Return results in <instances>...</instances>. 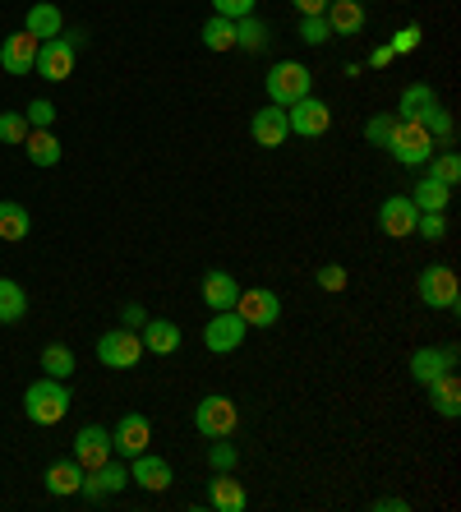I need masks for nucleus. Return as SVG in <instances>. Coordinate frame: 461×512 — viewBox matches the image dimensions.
I'll list each match as a JSON object with an SVG mask.
<instances>
[{
  "instance_id": "1",
  "label": "nucleus",
  "mask_w": 461,
  "mask_h": 512,
  "mask_svg": "<svg viewBox=\"0 0 461 512\" xmlns=\"http://www.w3.org/2000/svg\"><path fill=\"white\" fill-rule=\"evenodd\" d=\"M397 116H402V120H420L434 139L452 143V116L443 111V102L434 97V88H429V84H406L402 88V102H397Z\"/></svg>"
},
{
  "instance_id": "2",
  "label": "nucleus",
  "mask_w": 461,
  "mask_h": 512,
  "mask_svg": "<svg viewBox=\"0 0 461 512\" xmlns=\"http://www.w3.org/2000/svg\"><path fill=\"white\" fill-rule=\"evenodd\" d=\"M24 411L33 425H60L65 411H70V388H65V379H47V374H42L37 383H28Z\"/></svg>"
},
{
  "instance_id": "3",
  "label": "nucleus",
  "mask_w": 461,
  "mask_h": 512,
  "mask_svg": "<svg viewBox=\"0 0 461 512\" xmlns=\"http://www.w3.org/2000/svg\"><path fill=\"white\" fill-rule=\"evenodd\" d=\"M263 88H268V102L272 107H291V102H300V97H309V88H314V74H309V65H300V60H277L268 70V79H263Z\"/></svg>"
},
{
  "instance_id": "4",
  "label": "nucleus",
  "mask_w": 461,
  "mask_h": 512,
  "mask_svg": "<svg viewBox=\"0 0 461 512\" xmlns=\"http://www.w3.org/2000/svg\"><path fill=\"white\" fill-rule=\"evenodd\" d=\"M388 153L402 162V167H425L429 157H434V134L420 125V120H402L392 125V139H388Z\"/></svg>"
},
{
  "instance_id": "5",
  "label": "nucleus",
  "mask_w": 461,
  "mask_h": 512,
  "mask_svg": "<svg viewBox=\"0 0 461 512\" xmlns=\"http://www.w3.org/2000/svg\"><path fill=\"white\" fill-rule=\"evenodd\" d=\"M83 47V33H60V37H47L42 47H37V65L33 70L47 79V84H65L74 74V51Z\"/></svg>"
},
{
  "instance_id": "6",
  "label": "nucleus",
  "mask_w": 461,
  "mask_h": 512,
  "mask_svg": "<svg viewBox=\"0 0 461 512\" xmlns=\"http://www.w3.org/2000/svg\"><path fill=\"white\" fill-rule=\"evenodd\" d=\"M236 425H240V411L226 393H208L194 406V429H199L203 439H231Z\"/></svg>"
},
{
  "instance_id": "7",
  "label": "nucleus",
  "mask_w": 461,
  "mask_h": 512,
  "mask_svg": "<svg viewBox=\"0 0 461 512\" xmlns=\"http://www.w3.org/2000/svg\"><path fill=\"white\" fill-rule=\"evenodd\" d=\"M420 300H425L429 310H457L461 305V286H457V273L452 268H443V263H429L425 273H420Z\"/></svg>"
},
{
  "instance_id": "8",
  "label": "nucleus",
  "mask_w": 461,
  "mask_h": 512,
  "mask_svg": "<svg viewBox=\"0 0 461 512\" xmlns=\"http://www.w3.org/2000/svg\"><path fill=\"white\" fill-rule=\"evenodd\" d=\"M139 356H143V342L134 328H116V333L97 337V360H102L107 370H134Z\"/></svg>"
},
{
  "instance_id": "9",
  "label": "nucleus",
  "mask_w": 461,
  "mask_h": 512,
  "mask_svg": "<svg viewBox=\"0 0 461 512\" xmlns=\"http://www.w3.org/2000/svg\"><path fill=\"white\" fill-rule=\"evenodd\" d=\"M245 333H249V323L240 319L236 310H217L213 319H208V328H203V346H208L213 356H231V351H240Z\"/></svg>"
},
{
  "instance_id": "10",
  "label": "nucleus",
  "mask_w": 461,
  "mask_h": 512,
  "mask_svg": "<svg viewBox=\"0 0 461 512\" xmlns=\"http://www.w3.org/2000/svg\"><path fill=\"white\" fill-rule=\"evenodd\" d=\"M236 314L249 328H272V323L282 319V300H277V291H268V286H249V291L240 286Z\"/></svg>"
},
{
  "instance_id": "11",
  "label": "nucleus",
  "mask_w": 461,
  "mask_h": 512,
  "mask_svg": "<svg viewBox=\"0 0 461 512\" xmlns=\"http://www.w3.org/2000/svg\"><path fill=\"white\" fill-rule=\"evenodd\" d=\"M328 125H332V111L319 97H300V102L286 107V130L300 134V139H319V134H328Z\"/></svg>"
},
{
  "instance_id": "12",
  "label": "nucleus",
  "mask_w": 461,
  "mask_h": 512,
  "mask_svg": "<svg viewBox=\"0 0 461 512\" xmlns=\"http://www.w3.org/2000/svg\"><path fill=\"white\" fill-rule=\"evenodd\" d=\"M148 443H153V425H148V416H139V411L120 416V425L111 429V453H120V457L148 453Z\"/></svg>"
},
{
  "instance_id": "13",
  "label": "nucleus",
  "mask_w": 461,
  "mask_h": 512,
  "mask_svg": "<svg viewBox=\"0 0 461 512\" xmlns=\"http://www.w3.org/2000/svg\"><path fill=\"white\" fill-rule=\"evenodd\" d=\"M415 217H420V208L411 203V194H392L379 208V231L392 240H406V236H415Z\"/></svg>"
},
{
  "instance_id": "14",
  "label": "nucleus",
  "mask_w": 461,
  "mask_h": 512,
  "mask_svg": "<svg viewBox=\"0 0 461 512\" xmlns=\"http://www.w3.org/2000/svg\"><path fill=\"white\" fill-rule=\"evenodd\" d=\"M125 485H130V471H125L120 462H102V466H93V471H83L79 494L88 503H102L107 494H120Z\"/></svg>"
},
{
  "instance_id": "15",
  "label": "nucleus",
  "mask_w": 461,
  "mask_h": 512,
  "mask_svg": "<svg viewBox=\"0 0 461 512\" xmlns=\"http://www.w3.org/2000/svg\"><path fill=\"white\" fill-rule=\"evenodd\" d=\"M74 462H79L83 471H93V466L111 462V429L83 425L79 434H74Z\"/></svg>"
},
{
  "instance_id": "16",
  "label": "nucleus",
  "mask_w": 461,
  "mask_h": 512,
  "mask_svg": "<svg viewBox=\"0 0 461 512\" xmlns=\"http://www.w3.org/2000/svg\"><path fill=\"white\" fill-rule=\"evenodd\" d=\"M443 370H457V346H420L411 356V379L434 383Z\"/></svg>"
},
{
  "instance_id": "17",
  "label": "nucleus",
  "mask_w": 461,
  "mask_h": 512,
  "mask_svg": "<svg viewBox=\"0 0 461 512\" xmlns=\"http://www.w3.org/2000/svg\"><path fill=\"white\" fill-rule=\"evenodd\" d=\"M323 19H328L332 37H360L369 24V14L360 0H328V10H323Z\"/></svg>"
},
{
  "instance_id": "18",
  "label": "nucleus",
  "mask_w": 461,
  "mask_h": 512,
  "mask_svg": "<svg viewBox=\"0 0 461 512\" xmlns=\"http://www.w3.org/2000/svg\"><path fill=\"white\" fill-rule=\"evenodd\" d=\"M37 47H42V42L19 28V33H10L5 42H0V65H5L10 74H28L37 65Z\"/></svg>"
},
{
  "instance_id": "19",
  "label": "nucleus",
  "mask_w": 461,
  "mask_h": 512,
  "mask_svg": "<svg viewBox=\"0 0 461 512\" xmlns=\"http://www.w3.org/2000/svg\"><path fill=\"white\" fill-rule=\"evenodd\" d=\"M249 134H254V143H259V148H282L286 143V111L282 107H263V111H254V116H249Z\"/></svg>"
},
{
  "instance_id": "20",
  "label": "nucleus",
  "mask_w": 461,
  "mask_h": 512,
  "mask_svg": "<svg viewBox=\"0 0 461 512\" xmlns=\"http://www.w3.org/2000/svg\"><path fill=\"white\" fill-rule=\"evenodd\" d=\"M236 296H240V282L226 268H213V273H203V305L208 310H236Z\"/></svg>"
},
{
  "instance_id": "21",
  "label": "nucleus",
  "mask_w": 461,
  "mask_h": 512,
  "mask_svg": "<svg viewBox=\"0 0 461 512\" xmlns=\"http://www.w3.org/2000/svg\"><path fill=\"white\" fill-rule=\"evenodd\" d=\"M171 462L166 457H153V453H139V457H130V485H143V489H166L171 485Z\"/></svg>"
},
{
  "instance_id": "22",
  "label": "nucleus",
  "mask_w": 461,
  "mask_h": 512,
  "mask_svg": "<svg viewBox=\"0 0 461 512\" xmlns=\"http://www.w3.org/2000/svg\"><path fill=\"white\" fill-rule=\"evenodd\" d=\"M425 388H429V406H434L443 420L461 416V383H457V374L452 370H443L434 383H425Z\"/></svg>"
},
{
  "instance_id": "23",
  "label": "nucleus",
  "mask_w": 461,
  "mask_h": 512,
  "mask_svg": "<svg viewBox=\"0 0 461 512\" xmlns=\"http://www.w3.org/2000/svg\"><path fill=\"white\" fill-rule=\"evenodd\" d=\"M139 342H143V351H153V356H171V351H180V328L171 319H148L139 328Z\"/></svg>"
},
{
  "instance_id": "24",
  "label": "nucleus",
  "mask_w": 461,
  "mask_h": 512,
  "mask_svg": "<svg viewBox=\"0 0 461 512\" xmlns=\"http://www.w3.org/2000/svg\"><path fill=\"white\" fill-rule=\"evenodd\" d=\"M208 503H213L217 512H245V485H240L231 471H217L213 480H208Z\"/></svg>"
},
{
  "instance_id": "25",
  "label": "nucleus",
  "mask_w": 461,
  "mask_h": 512,
  "mask_svg": "<svg viewBox=\"0 0 461 512\" xmlns=\"http://www.w3.org/2000/svg\"><path fill=\"white\" fill-rule=\"evenodd\" d=\"M24 33H33L37 42H47V37H60V33H65V14H60L51 0H37V5H28Z\"/></svg>"
},
{
  "instance_id": "26",
  "label": "nucleus",
  "mask_w": 461,
  "mask_h": 512,
  "mask_svg": "<svg viewBox=\"0 0 461 512\" xmlns=\"http://www.w3.org/2000/svg\"><path fill=\"white\" fill-rule=\"evenodd\" d=\"M411 203L420 208V213H443L452 203V185H443L438 176H425V180H415V190H411Z\"/></svg>"
},
{
  "instance_id": "27",
  "label": "nucleus",
  "mask_w": 461,
  "mask_h": 512,
  "mask_svg": "<svg viewBox=\"0 0 461 512\" xmlns=\"http://www.w3.org/2000/svg\"><path fill=\"white\" fill-rule=\"evenodd\" d=\"M28 231H33V217H28L24 203L0 199V240H10V245H19V240H28Z\"/></svg>"
},
{
  "instance_id": "28",
  "label": "nucleus",
  "mask_w": 461,
  "mask_h": 512,
  "mask_svg": "<svg viewBox=\"0 0 461 512\" xmlns=\"http://www.w3.org/2000/svg\"><path fill=\"white\" fill-rule=\"evenodd\" d=\"M268 42H272V28L263 24L259 14H245V19H236V51L259 56V51H268Z\"/></svg>"
},
{
  "instance_id": "29",
  "label": "nucleus",
  "mask_w": 461,
  "mask_h": 512,
  "mask_svg": "<svg viewBox=\"0 0 461 512\" xmlns=\"http://www.w3.org/2000/svg\"><path fill=\"white\" fill-rule=\"evenodd\" d=\"M19 148L28 153V162H33V167H56V162H60V139L51 130H28V139L19 143Z\"/></svg>"
},
{
  "instance_id": "30",
  "label": "nucleus",
  "mask_w": 461,
  "mask_h": 512,
  "mask_svg": "<svg viewBox=\"0 0 461 512\" xmlns=\"http://www.w3.org/2000/svg\"><path fill=\"white\" fill-rule=\"evenodd\" d=\"M79 485H83V466L74 462V457H70V462H56V466L47 471V494H51V499L79 494Z\"/></svg>"
},
{
  "instance_id": "31",
  "label": "nucleus",
  "mask_w": 461,
  "mask_h": 512,
  "mask_svg": "<svg viewBox=\"0 0 461 512\" xmlns=\"http://www.w3.org/2000/svg\"><path fill=\"white\" fill-rule=\"evenodd\" d=\"M28 314V291L14 277H0V323H19Z\"/></svg>"
},
{
  "instance_id": "32",
  "label": "nucleus",
  "mask_w": 461,
  "mask_h": 512,
  "mask_svg": "<svg viewBox=\"0 0 461 512\" xmlns=\"http://www.w3.org/2000/svg\"><path fill=\"white\" fill-rule=\"evenodd\" d=\"M203 47L208 51H236V19L213 14V19L203 24Z\"/></svg>"
},
{
  "instance_id": "33",
  "label": "nucleus",
  "mask_w": 461,
  "mask_h": 512,
  "mask_svg": "<svg viewBox=\"0 0 461 512\" xmlns=\"http://www.w3.org/2000/svg\"><path fill=\"white\" fill-rule=\"evenodd\" d=\"M74 365H79V360H74V351H70V346L51 342L47 351H42V374H47V379H65V383H70Z\"/></svg>"
},
{
  "instance_id": "34",
  "label": "nucleus",
  "mask_w": 461,
  "mask_h": 512,
  "mask_svg": "<svg viewBox=\"0 0 461 512\" xmlns=\"http://www.w3.org/2000/svg\"><path fill=\"white\" fill-rule=\"evenodd\" d=\"M296 33H300V42H309V47H323V42H332V28H328V19H323V14H305Z\"/></svg>"
},
{
  "instance_id": "35",
  "label": "nucleus",
  "mask_w": 461,
  "mask_h": 512,
  "mask_svg": "<svg viewBox=\"0 0 461 512\" xmlns=\"http://www.w3.org/2000/svg\"><path fill=\"white\" fill-rule=\"evenodd\" d=\"M429 167H434L429 176H438L443 185H457V180H461V157H457V153H438V157H429Z\"/></svg>"
},
{
  "instance_id": "36",
  "label": "nucleus",
  "mask_w": 461,
  "mask_h": 512,
  "mask_svg": "<svg viewBox=\"0 0 461 512\" xmlns=\"http://www.w3.org/2000/svg\"><path fill=\"white\" fill-rule=\"evenodd\" d=\"M208 462H213V471H236L240 453L226 439H208Z\"/></svg>"
},
{
  "instance_id": "37",
  "label": "nucleus",
  "mask_w": 461,
  "mask_h": 512,
  "mask_svg": "<svg viewBox=\"0 0 461 512\" xmlns=\"http://www.w3.org/2000/svg\"><path fill=\"white\" fill-rule=\"evenodd\" d=\"M24 120H28V130H51L56 125V107H51L47 97H37V102H28Z\"/></svg>"
},
{
  "instance_id": "38",
  "label": "nucleus",
  "mask_w": 461,
  "mask_h": 512,
  "mask_svg": "<svg viewBox=\"0 0 461 512\" xmlns=\"http://www.w3.org/2000/svg\"><path fill=\"white\" fill-rule=\"evenodd\" d=\"M24 139H28L24 111H5V116H0V143H24Z\"/></svg>"
},
{
  "instance_id": "39",
  "label": "nucleus",
  "mask_w": 461,
  "mask_h": 512,
  "mask_svg": "<svg viewBox=\"0 0 461 512\" xmlns=\"http://www.w3.org/2000/svg\"><path fill=\"white\" fill-rule=\"evenodd\" d=\"M415 236L443 240V236H448V217H443V213H420V217H415Z\"/></svg>"
},
{
  "instance_id": "40",
  "label": "nucleus",
  "mask_w": 461,
  "mask_h": 512,
  "mask_svg": "<svg viewBox=\"0 0 461 512\" xmlns=\"http://www.w3.org/2000/svg\"><path fill=\"white\" fill-rule=\"evenodd\" d=\"M392 125H397V116H374V120L365 125V139H369V143H379V148H388Z\"/></svg>"
},
{
  "instance_id": "41",
  "label": "nucleus",
  "mask_w": 461,
  "mask_h": 512,
  "mask_svg": "<svg viewBox=\"0 0 461 512\" xmlns=\"http://www.w3.org/2000/svg\"><path fill=\"white\" fill-rule=\"evenodd\" d=\"M213 14H222V19H245V14H254V0H213Z\"/></svg>"
},
{
  "instance_id": "42",
  "label": "nucleus",
  "mask_w": 461,
  "mask_h": 512,
  "mask_svg": "<svg viewBox=\"0 0 461 512\" xmlns=\"http://www.w3.org/2000/svg\"><path fill=\"white\" fill-rule=\"evenodd\" d=\"M388 47H392V56H406V51H415V47H420V28L406 24L402 33H397V37L388 42Z\"/></svg>"
},
{
  "instance_id": "43",
  "label": "nucleus",
  "mask_w": 461,
  "mask_h": 512,
  "mask_svg": "<svg viewBox=\"0 0 461 512\" xmlns=\"http://www.w3.org/2000/svg\"><path fill=\"white\" fill-rule=\"evenodd\" d=\"M319 286H323V291H346V268H342V263L319 268Z\"/></svg>"
},
{
  "instance_id": "44",
  "label": "nucleus",
  "mask_w": 461,
  "mask_h": 512,
  "mask_svg": "<svg viewBox=\"0 0 461 512\" xmlns=\"http://www.w3.org/2000/svg\"><path fill=\"white\" fill-rule=\"evenodd\" d=\"M120 319H125V328H143V323H148V314H143V305H125V314H120Z\"/></svg>"
},
{
  "instance_id": "45",
  "label": "nucleus",
  "mask_w": 461,
  "mask_h": 512,
  "mask_svg": "<svg viewBox=\"0 0 461 512\" xmlns=\"http://www.w3.org/2000/svg\"><path fill=\"white\" fill-rule=\"evenodd\" d=\"M291 5L300 10V19H305V14H323V10H328V0H291Z\"/></svg>"
},
{
  "instance_id": "46",
  "label": "nucleus",
  "mask_w": 461,
  "mask_h": 512,
  "mask_svg": "<svg viewBox=\"0 0 461 512\" xmlns=\"http://www.w3.org/2000/svg\"><path fill=\"white\" fill-rule=\"evenodd\" d=\"M374 508H379V512H406V499H392V494H388V499H379Z\"/></svg>"
},
{
  "instance_id": "47",
  "label": "nucleus",
  "mask_w": 461,
  "mask_h": 512,
  "mask_svg": "<svg viewBox=\"0 0 461 512\" xmlns=\"http://www.w3.org/2000/svg\"><path fill=\"white\" fill-rule=\"evenodd\" d=\"M388 60H392V47H379V51H374V56H369V65H374V70H383Z\"/></svg>"
}]
</instances>
